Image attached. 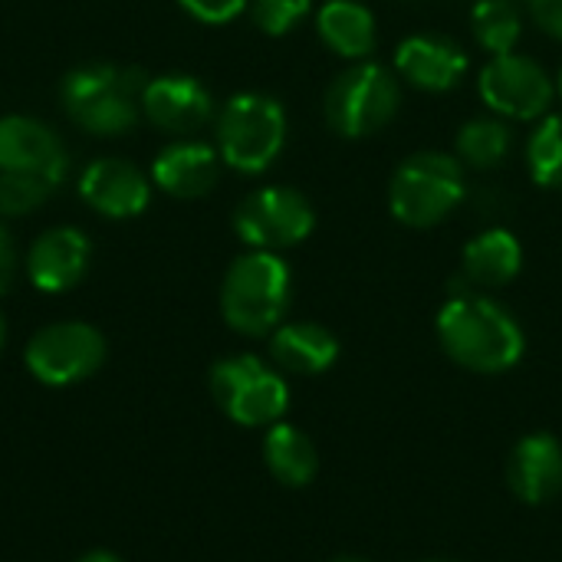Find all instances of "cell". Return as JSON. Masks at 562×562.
<instances>
[{
  "label": "cell",
  "instance_id": "cell-1",
  "mask_svg": "<svg viewBox=\"0 0 562 562\" xmlns=\"http://www.w3.org/2000/svg\"><path fill=\"white\" fill-rule=\"evenodd\" d=\"M441 349L464 369L497 375L524 359L527 339L517 316L491 296L458 290L438 313Z\"/></svg>",
  "mask_w": 562,
  "mask_h": 562
},
{
  "label": "cell",
  "instance_id": "cell-2",
  "mask_svg": "<svg viewBox=\"0 0 562 562\" xmlns=\"http://www.w3.org/2000/svg\"><path fill=\"white\" fill-rule=\"evenodd\" d=\"M69 158L53 128L26 115L0 119V214L40 207L66 178Z\"/></svg>",
  "mask_w": 562,
  "mask_h": 562
},
{
  "label": "cell",
  "instance_id": "cell-3",
  "mask_svg": "<svg viewBox=\"0 0 562 562\" xmlns=\"http://www.w3.org/2000/svg\"><path fill=\"white\" fill-rule=\"evenodd\" d=\"M290 267L273 250H254L234 260L221 286V313L231 329L263 336L280 326L290 306Z\"/></svg>",
  "mask_w": 562,
  "mask_h": 562
},
{
  "label": "cell",
  "instance_id": "cell-4",
  "mask_svg": "<svg viewBox=\"0 0 562 562\" xmlns=\"http://www.w3.org/2000/svg\"><path fill=\"white\" fill-rule=\"evenodd\" d=\"M145 76L109 63L72 69L63 82V105L69 119L92 135H122L135 125L142 109Z\"/></svg>",
  "mask_w": 562,
  "mask_h": 562
},
{
  "label": "cell",
  "instance_id": "cell-5",
  "mask_svg": "<svg viewBox=\"0 0 562 562\" xmlns=\"http://www.w3.org/2000/svg\"><path fill=\"white\" fill-rule=\"evenodd\" d=\"M464 198V168L445 151H418L405 158L389 184V207L405 227L441 224Z\"/></svg>",
  "mask_w": 562,
  "mask_h": 562
},
{
  "label": "cell",
  "instance_id": "cell-6",
  "mask_svg": "<svg viewBox=\"0 0 562 562\" xmlns=\"http://www.w3.org/2000/svg\"><path fill=\"white\" fill-rule=\"evenodd\" d=\"M286 142V115L283 105L260 92L234 95L217 122L221 158L244 175L267 171Z\"/></svg>",
  "mask_w": 562,
  "mask_h": 562
},
{
  "label": "cell",
  "instance_id": "cell-7",
  "mask_svg": "<svg viewBox=\"0 0 562 562\" xmlns=\"http://www.w3.org/2000/svg\"><path fill=\"white\" fill-rule=\"evenodd\" d=\"M402 105L398 76L379 63H359L326 89V122L342 138H366L385 128Z\"/></svg>",
  "mask_w": 562,
  "mask_h": 562
},
{
  "label": "cell",
  "instance_id": "cell-8",
  "mask_svg": "<svg viewBox=\"0 0 562 562\" xmlns=\"http://www.w3.org/2000/svg\"><path fill=\"white\" fill-rule=\"evenodd\" d=\"M211 395L217 408L244 428L277 425L290 405V389L283 375L257 356L221 359L211 369Z\"/></svg>",
  "mask_w": 562,
  "mask_h": 562
},
{
  "label": "cell",
  "instance_id": "cell-9",
  "mask_svg": "<svg viewBox=\"0 0 562 562\" xmlns=\"http://www.w3.org/2000/svg\"><path fill=\"white\" fill-rule=\"evenodd\" d=\"M234 227L257 250H280L306 240L316 227L313 204L293 188H260L234 211Z\"/></svg>",
  "mask_w": 562,
  "mask_h": 562
},
{
  "label": "cell",
  "instance_id": "cell-10",
  "mask_svg": "<svg viewBox=\"0 0 562 562\" xmlns=\"http://www.w3.org/2000/svg\"><path fill=\"white\" fill-rule=\"evenodd\" d=\"M105 359L102 336L86 323H56L40 329L26 346V369L53 389L89 379Z\"/></svg>",
  "mask_w": 562,
  "mask_h": 562
},
{
  "label": "cell",
  "instance_id": "cell-11",
  "mask_svg": "<svg viewBox=\"0 0 562 562\" xmlns=\"http://www.w3.org/2000/svg\"><path fill=\"white\" fill-rule=\"evenodd\" d=\"M481 99L504 119H540L553 105V79L547 69L520 53H501L491 56V63L481 69L477 79Z\"/></svg>",
  "mask_w": 562,
  "mask_h": 562
},
{
  "label": "cell",
  "instance_id": "cell-12",
  "mask_svg": "<svg viewBox=\"0 0 562 562\" xmlns=\"http://www.w3.org/2000/svg\"><path fill=\"white\" fill-rule=\"evenodd\" d=\"M395 69L405 82H412L425 92H448L464 79L468 53L445 36L415 33V36L398 43Z\"/></svg>",
  "mask_w": 562,
  "mask_h": 562
},
{
  "label": "cell",
  "instance_id": "cell-13",
  "mask_svg": "<svg viewBox=\"0 0 562 562\" xmlns=\"http://www.w3.org/2000/svg\"><path fill=\"white\" fill-rule=\"evenodd\" d=\"M92 260V247L86 234L72 227H56L36 237V244L26 254V273L30 283L43 293H66L72 290Z\"/></svg>",
  "mask_w": 562,
  "mask_h": 562
},
{
  "label": "cell",
  "instance_id": "cell-14",
  "mask_svg": "<svg viewBox=\"0 0 562 562\" xmlns=\"http://www.w3.org/2000/svg\"><path fill=\"white\" fill-rule=\"evenodd\" d=\"M79 194L92 211L105 217H135L148 207L151 188L135 165L122 158H99L82 171Z\"/></svg>",
  "mask_w": 562,
  "mask_h": 562
},
{
  "label": "cell",
  "instance_id": "cell-15",
  "mask_svg": "<svg viewBox=\"0 0 562 562\" xmlns=\"http://www.w3.org/2000/svg\"><path fill=\"white\" fill-rule=\"evenodd\" d=\"M211 92L194 76H158L145 82L142 109L161 132H198L211 119Z\"/></svg>",
  "mask_w": 562,
  "mask_h": 562
},
{
  "label": "cell",
  "instance_id": "cell-16",
  "mask_svg": "<svg viewBox=\"0 0 562 562\" xmlns=\"http://www.w3.org/2000/svg\"><path fill=\"white\" fill-rule=\"evenodd\" d=\"M510 491L524 504H547L562 491V445L553 435H527L507 461Z\"/></svg>",
  "mask_w": 562,
  "mask_h": 562
},
{
  "label": "cell",
  "instance_id": "cell-17",
  "mask_svg": "<svg viewBox=\"0 0 562 562\" xmlns=\"http://www.w3.org/2000/svg\"><path fill=\"white\" fill-rule=\"evenodd\" d=\"M151 178L171 198H201L217 184V151L201 142H178L155 158Z\"/></svg>",
  "mask_w": 562,
  "mask_h": 562
},
{
  "label": "cell",
  "instance_id": "cell-18",
  "mask_svg": "<svg viewBox=\"0 0 562 562\" xmlns=\"http://www.w3.org/2000/svg\"><path fill=\"white\" fill-rule=\"evenodd\" d=\"M270 356L283 372L319 375L339 359V339L319 323H286L273 333Z\"/></svg>",
  "mask_w": 562,
  "mask_h": 562
},
{
  "label": "cell",
  "instance_id": "cell-19",
  "mask_svg": "<svg viewBox=\"0 0 562 562\" xmlns=\"http://www.w3.org/2000/svg\"><path fill=\"white\" fill-rule=\"evenodd\" d=\"M464 277L474 286L494 290L510 283L520 267H524V247L517 240V234L504 231V227H491L484 234H477L468 247H464Z\"/></svg>",
  "mask_w": 562,
  "mask_h": 562
},
{
  "label": "cell",
  "instance_id": "cell-20",
  "mask_svg": "<svg viewBox=\"0 0 562 562\" xmlns=\"http://www.w3.org/2000/svg\"><path fill=\"white\" fill-rule=\"evenodd\" d=\"M316 30L323 43L346 59H366L379 43L375 16L359 0H329L316 16Z\"/></svg>",
  "mask_w": 562,
  "mask_h": 562
},
{
  "label": "cell",
  "instance_id": "cell-21",
  "mask_svg": "<svg viewBox=\"0 0 562 562\" xmlns=\"http://www.w3.org/2000/svg\"><path fill=\"white\" fill-rule=\"evenodd\" d=\"M263 461L283 487H306L319 471L313 441L293 425H270L263 438Z\"/></svg>",
  "mask_w": 562,
  "mask_h": 562
},
{
  "label": "cell",
  "instance_id": "cell-22",
  "mask_svg": "<svg viewBox=\"0 0 562 562\" xmlns=\"http://www.w3.org/2000/svg\"><path fill=\"white\" fill-rule=\"evenodd\" d=\"M471 30L487 53L501 56V53H514L524 23L510 0H477L471 10Z\"/></svg>",
  "mask_w": 562,
  "mask_h": 562
},
{
  "label": "cell",
  "instance_id": "cell-23",
  "mask_svg": "<svg viewBox=\"0 0 562 562\" xmlns=\"http://www.w3.org/2000/svg\"><path fill=\"white\" fill-rule=\"evenodd\" d=\"M510 151V128L501 119H471L458 132V155L474 168H497Z\"/></svg>",
  "mask_w": 562,
  "mask_h": 562
},
{
  "label": "cell",
  "instance_id": "cell-24",
  "mask_svg": "<svg viewBox=\"0 0 562 562\" xmlns=\"http://www.w3.org/2000/svg\"><path fill=\"white\" fill-rule=\"evenodd\" d=\"M527 168L540 188H562V112L547 115L527 142Z\"/></svg>",
  "mask_w": 562,
  "mask_h": 562
},
{
  "label": "cell",
  "instance_id": "cell-25",
  "mask_svg": "<svg viewBox=\"0 0 562 562\" xmlns=\"http://www.w3.org/2000/svg\"><path fill=\"white\" fill-rule=\"evenodd\" d=\"M310 7H313L310 0H254L250 13H254V23L263 33L283 36L310 13Z\"/></svg>",
  "mask_w": 562,
  "mask_h": 562
},
{
  "label": "cell",
  "instance_id": "cell-26",
  "mask_svg": "<svg viewBox=\"0 0 562 562\" xmlns=\"http://www.w3.org/2000/svg\"><path fill=\"white\" fill-rule=\"evenodd\" d=\"M178 3L201 23H227L247 7V0H178Z\"/></svg>",
  "mask_w": 562,
  "mask_h": 562
},
{
  "label": "cell",
  "instance_id": "cell-27",
  "mask_svg": "<svg viewBox=\"0 0 562 562\" xmlns=\"http://www.w3.org/2000/svg\"><path fill=\"white\" fill-rule=\"evenodd\" d=\"M530 13L543 33L562 40V0H530Z\"/></svg>",
  "mask_w": 562,
  "mask_h": 562
},
{
  "label": "cell",
  "instance_id": "cell-28",
  "mask_svg": "<svg viewBox=\"0 0 562 562\" xmlns=\"http://www.w3.org/2000/svg\"><path fill=\"white\" fill-rule=\"evenodd\" d=\"M13 277H16V250H13V240H10V234L0 227V296L10 290Z\"/></svg>",
  "mask_w": 562,
  "mask_h": 562
},
{
  "label": "cell",
  "instance_id": "cell-29",
  "mask_svg": "<svg viewBox=\"0 0 562 562\" xmlns=\"http://www.w3.org/2000/svg\"><path fill=\"white\" fill-rule=\"evenodd\" d=\"M79 562H122V560H119V557H112V553H102V550H95V553L82 557Z\"/></svg>",
  "mask_w": 562,
  "mask_h": 562
},
{
  "label": "cell",
  "instance_id": "cell-30",
  "mask_svg": "<svg viewBox=\"0 0 562 562\" xmlns=\"http://www.w3.org/2000/svg\"><path fill=\"white\" fill-rule=\"evenodd\" d=\"M3 339H7V323H3V316H0V349H3Z\"/></svg>",
  "mask_w": 562,
  "mask_h": 562
},
{
  "label": "cell",
  "instance_id": "cell-31",
  "mask_svg": "<svg viewBox=\"0 0 562 562\" xmlns=\"http://www.w3.org/2000/svg\"><path fill=\"white\" fill-rule=\"evenodd\" d=\"M333 562H369V560H359V557H342V560H333Z\"/></svg>",
  "mask_w": 562,
  "mask_h": 562
},
{
  "label": "cell",
  "instance_id": "cell-32",
  "mask_svg": "<svg viewBox=\"0 0 562 562\" xmlns=\"http://www.w3.org/2000/svg\"><path fill=\"white\" fill-rule=\"evenodd\" d=\"M560 92H562V69H560Z\"/></svg>",
  "mask_w": 562,
  "mask_h": 562
},
{
  "label": "cell",
  "instance_id": "cell-33",
  "mask_svg": "<svg viewBox=\"0 0 562 562\" xmlns=\"http://www.w3.org/2000/svg\"><path fill=\"white\" fill-rule=\"evenodd\" d=\"M431 562H451V560H431Z\"/></svg>",
  "mask_w": 562,
  "mask_h": 562
}]
</instances>
